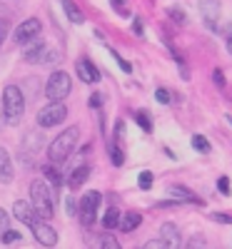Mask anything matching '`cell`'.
Instances as JSON below:
<instances>
[{
	"label": "cell",
	"instance_id": "cell-27",
	"mask_svg": "<svg viewBox=\"0 0 232 249\" xmlns=\"http://www.w3.org/2000/svg\"><path fill=\"white\" fill-rule=\"evenodd\" d=\"M20 237H23V234L15 232V230H10V227H8V230L3 232V237H0V242H3V244H13V242H18Z\"/></svg>",
	"mask_w": 232,
	"mask_h": 249
},
{
	"label": "cell",
	"instance_id": "cell-28",
	"mask_svg": "<svg viewBox=\"0 0 232 249\" xmlns=\"http://www.w3.org/2000/svg\"><path fill=\"white\" fill-rule=\"evenodd\" d=\"M213 82L220 88V90H225V85H227V80H225V72L220 70V68H215L213 70Z\"/></svg>",
	"mask_w": 232,
	"mask_h": 249
},
{
	"label": "cell",
	"instance_id": "cell-4",
	"mask_svg": "<svg viewBox=\"0 0 232 249\" xmlns=\"http://www.w3.org/2000/svg\"><path fill=\"white\" fill-rule=\"evenodd\" d=\"M73 92V80L65 70H55L50 72L48 82H45V97L50 102H62L68 95Z\"/></svg>",
	"mask_w": 232,
	"mask_h": 249
},
{
	"label": "cell",
	"instance_id": "cell-38",
	"mask_svg": "<svg viewBox=\"0 0 232 249\" xmlns=\"http://www.w3.org/2000/svg\"><path fill=\"white\" fill-rule=\"evenodd\" d=\"M100 105H102V95H100V92H93V97H90V107L97 110Z\"/></svg>",
	"mask_w": 232,
	"mask_h": 249
},
{
	"label": "cell",
	"instance_id": "cell-29",
	"mask_svg": "<svg viewBox=\"0 0 232 249\" xmlns=\"http://www.w3.org/2000/svg\"><path fill=\"white\" fill-rule=\"evenodd\" d=\"M110 53H113V57L117 60V65H120L122 72H133V65H130V62L125 60V57H120V53H115V50H110Z\"/></svg>",
	"mask_w": 232,
	"mask_h": 249
},
{
	"label": "cell",
	"instance_id": "cell-21",
	"mask_svg": "<svg viewBox=\"0 0 232 249\" xmlns=\"http://www.w3.org/2000/svg\"><path fill=\"white\" fill-rule=\"evenodd\" d=\"M43 172H45V179L55 187V190H58V187L62 184V175L58 172V167H55V164H45V167H43Z\"/></svg>",
	"mask_w": 232,
	"mask_h": 249
},
{
	"label": "cell",
	"instance_id": "cell-19",
	"mask_svg": "<svg viewBox=\"0 0 232 249\" xmlns=\"http://www.w3.org/2000/svg\"><path fill=\"white\" fill-rule=\"evenodd\" d=\"M117 222H120V210H117V207H108L105 214H102V227H105V230H115Z\"/></svg>",
	"mask_w": 232,
	"mask_h": 249
},
{
	"label": "cell",
	"instance_id": "cell-33",
	"mask_svg": "<svg viewBox=\"0 0 232 249\" xmlns=\"http://www.w3.org/2000/svg\"><path fill=\"white\" fill-rule=\"evenodd\" d=\"M110 5H113L120 15H130V13H128V3H125V0H110Z\"/></svg>",
	"mask_w": 232,
	"mask_h": 249
},
{
	"label": "cell",
	"instance_id": "cell-20",
	"mask_svg": "<svg viewBox=\"0 0 232 249\" xmlns=\"http://www.w3.org/2000/svg\"><path fill=\"white\" fill-rule=\"evenodd\" d=\"M135 120H137L140 130H142L145 135H153V117H150V112H147V110H137V112H135Z\"/></svg>",
	"mask_w": 232,
	"mask_h": 249
},
{
	"label": "cell",
	"instance_id": "cell-40",
	"mask_svg": "<svg viewBox=\"0 0 232 249\" xmlns=\"http://www.w3.org/2000/svg\"><path fill=\"white\" fill-rule=\"evenodd\" d=\"M133 33H135L137 37L142 35V20H140V18H137V20H135V23H133Z\"/></svg>",
	"mask_w": 232,
	"mask_h": 249
},
{
	"label": "cell",
	"instance_id": "cell-3",
	"mask_svg": "<svg viewBox=\"0 0 232 249\" xmlns=\"http://www.w3.org/2000/svg\"><path fill=\"white\" fill-rule=\"evenodd\" d=\"M25 112V95L18 85H5L3 90V117L5 122L15 124Z\"/></svg>",
	"mask_w": 232,
	"mask_h": 249
},
{
	"label": "cell",
	"instance_id": "cell-32",
	"mask_svg": "<svg viewBox=\"0 0 232 249\" xmlns=\"http://www.w3.org/2000/svg\"><path fill=\"white\" fill-rule=\"evenodd\" d=\"M100 247H110V249H120V242H117L115 237H110V234H105V237L100 239Z\"/></svg>",
	"mask_w": 232,
	"mask_h": 249
},
{
	"label": "cell",
	"instance_id": "cell-7",
	"mask_svg": "<svg viewBox=\"0 0 232 249\" xmlns=\"http://www.w3.org/2000/svg\"><path fill=\"white\" fill-rule=\"evenodd\" d=\"M40 33H43V23H40L38 18H28L25 23H20L18 28H15V43L18 45H28V43H33V40H38L40 37Z\"/></svg>",
	"mask_w": 232,
	"mask_h": 249
},
{
	"label": "cell",
	"instance_id": "cell-8",
	"mask_svg": "<svg viewBox=\"0 0 232 249\" xmlns=\"http://www.w3.org/2000/svg\"><path fill=\"white\" fill-rule=\"evenodd\" d=\"M28 227L33 230V237L38 239V244H43V247H55L58 244V232L48 224V219H35Z\"/></svg>",
	"mask_w": 232,
	"mask_h": 249
},
{
	"label": "cell",
	"instance_id": "cell-12",
	"mask_svg": "<svg viewBox=\"0 0 232 249\" xmlns=\"http://www.w3.org/2000/svg\"><path fill=\"white\" fill-rule=\"evenodd\" d=\"M23 57H25V62H30V65H38V62H45V57H48V45L43 43V40H38L35 45H28V48H25Z\"/></svg>",
	"mask_w": 232,
	"mask_h": 249
},
{
	"label": "cell",
	"instance_id": "cell-15",
	"mask_svg": "<svg viewBox=\"0 0 232 249\" xmlns=\"http://www.w3.org/2000/svg\"><path fill=\"white\" fill-rule=\"evenodd\" d=\"M90 172H93V170L88 167V164H80V167H75V170L70 172V177H68V187H70V190H80V187L90 179Z\"/></svg>",
	"mask_w": 232,
	"mask_h": 249
},
{
	"label": "cell",
	"instance_id": "cell-11",
	"mask_svg": "<svg viewBox=\"0 0 232 249\" xmlns=\"http://www.w3.org/2000/svg\"><path fill=\"white\" fill-rule=\"evenodd\" d=\"M13 217H15L18 222H23V224H33V222L38 219L33 204L25 202V199H15V202H13Z\"/></svg>",
	"mask_w": 232,
	"mask_h": 249
},
{
	"label": "cell",
	"instance_id": "cell-22",
	"mask_svg": "<svg viewBox=\"0 0 232 249\" xmlns=\"http://www.w3.org/2000/svg\"><path fill=\"white\" fill-rule=\"evenodd\" d=\"M165 13H167V18H170V20H175L177 25H185V23H187V15H185V10H182V8H177V5H170Z\"/></svg>",
	"mask_w": 232,
	"mask_h": 249
},
{
	"label": "cell",
	"instance_id": "cell-43",
	"mask_svg": "<svg viewBox=\"0 0 232 249\" xmlns=\"http://www.w3.org/2000/svg\"><path fill=\"white\" fill-rule=\"evenodd\" d=\"M227 120H230V124H232V117H227Z\"/></svg>",
	"mask_w": 232,
	"mask_h": 249
},
{
	"label": "cell",
	"instance_id": "cell-41",
	"mask_svg": "<svg viewBox=\"0 0 232 249\" xmlns=\"http://www.w3.org/2000/svg\"><path fill=\"white\" fill-rule=\"evenodd\" d=\"M205 244V239H200V237H195L193 242H190V247H202Z\"/></svg>",
	"mask_w": 232,
	"mask_h": 249
},
{
	"label": "cell",
	"instance_id": "cell-23",
	"mask_svg": "<svg viewBox=\"0 0 232 249\" xmlns=\"http://www.w3.org/2000/svg\"><path fill=\"white\" fill-rule=\"evenodd\" d=\"M153 182H155V177H153L150 170H142V172L137 175V187H140V190H145V192L153 187Z\"/></svg>",
	"mask_w": 232,
	"mask_h": 249
},
{
	"label": "cell",
	"instance_id": "cell-34",
	"mask_svg": "<svg viewBox=\"0 0 232 249\" xmlns=\"http://www.w3.org/2000/svg\"><path fill=\"white\" fill-rule=\"evenodd\" d=\"M215 222H220V224H232V214H222V212H213L210 214Z\"/></svg>",
	"mask_w": 232,
	"mask_h": 249
},
{
	"label": "cell",
	"instance_id": "cell-26",
	"mask_svg": "<svg viewBox=\"0 0 232 249\" xmlns=\"http://www.w3.org/2000/svg\"><path fill=\"white\" fill-rule=\"evenodd\" d=\"M155 100L162 102V105H170L173 102V90H167V88H157L155 90Z\"/></svg>",
	"mask_w": 232,
	"mask_h": 249
},
{
	"label": "cell",
	"instance_id": "cell-24",
	"mask_svg": "<svg viewBox=\"0 0 232 249\" xmlns=\"http://www.w3.org/2000/svg\"><path fill=\"white\" fill-rule=\"evenodd\" d=\"M110 160H113V164H115V167H120V164L125 162V152L120 150V144L113 140L110 142Z\"/></svg>",
	"mask_w": 232,
	"mask_h": 249
},
{
	"label": "cell",
	"instance_id": "cell-25",
	"mask_svg": "<svg viewBox=\"0 0 232 249\" xmlns=\"http://www.w3.org/2000/svg\"><path fill=\"white\" fill-rule=\"evenodd\" d=\"M193 147H195L200 155H207L210 150H213V144L207 142V137H202V135H195V137H193Z\"/></svg>",
	"mask_w": 232,
	"mask_h": 249
},
{
	"label": "cell",
	"instance_id": "cell-14",
	"mask_svg": "<svg viewBox=\"0 0 232 249\" xmlns=\"http://www.w3.org/2000/svg\"><path fill=\"white\" fill-rule=\"evenodd\" d=\"M15 177V167H13V160L8 155L5 147H0V182L3 184H10Z\"/></svg>",
	"mask_w": 232,
	"mask_h": 249
},
{
	"label": "cell",
	"instance_id": "cell-10",
	"mask_svg": "<svg viewBox=\"0 0 232 249\" xmlns=\"http://www.w3.org/2000/svg\"><path fill=\"white\" fill-rule=\"evenodd\" d=\"M200 10H202V20L210 30H217V20H220V0H200Z\"/></svg>",
	"mask_w": 232,
	"mask_h": 249
},
{
	"label": "cell",
	"instance_id": "cell-1",
	"mask_svg": "<svg viewBox=\"0 0 232 249\" xmlns=\"http://www.w3.org/2000/svg\"><path fill=\"white\" fill-rule=\"evenodd\" d=\"M30 204L40 219H53L55 214V192L45 179L30 182Z\"/></svg>",
	"mask_w": 232,
	"mask_h": 249
},
{
	"label": "cell",
	"instance_id": "cell-35",
	"mask_svg": "<svg viewBox=\"0 0 232 249\" xmlns=\"http://www.w3.org/2000/svg\"><path fill=\"white\" fill-rule=\"evenodd\" d=\"M217 190H220V195H225V197L230 195V179H227V177H220V179H217Z\"/></svg>",
	"mask_w": 232,
	"mask_h": 249
},
{
	"label": "cell",
	"instance_id": "cell-5",
	"mask_svg": "<svg viewBox=\"0 0 232 249\" xmlns=\"http://www.w3.org/2000/svg\"><path fill=\"white\" fill-rule=\"evenodd\" d=\"M68 117V107L62 105V102H50V105L40 107L35 120H38V127L43 130H50V127H58V124H62Z\"/></svg>",
	"mask_w": 232,
	"mask_h": 249
},
{
	"label": "cell",
	"instance_id": "cell-30",
	"mask_svg": "<svg viewBox=\"0 0 232 249\" xmlns=\"http://www.w3.org/2000/svg\"><path fill=\"white\" fill-rule=\"evenodd\" d=\"M8 227H10V214L0 207V237H3V232L8 230Z\"/></svg>",
	"mask_w": 232,
	"mask_h": 249
},
{
	"label": "cell",
	"instance_id": "cell-16",
	"mask_svg": "<svg viewBox=\"0 0 232 249\" xmlns=\"http://www.w3.org/2000/svg\"><path fill=\"white\" fill-rule=\"evenodd\" d=\"M140 222H142V214L140 212H125V214H120L117 227H120L122 232H135L137 227H140Z\"/></svg>",
	"mask_w": 232,
	"mask_h": 249
},
{
	"label": "cell",
	"instance_id": "cell-2",
	"mask_svg": "<svg viewBox=\"0 0 232 249\" xmlns=\"http://www.w3.org/2000/svg\"><path fill=\"white\" fill-rule=\"evenodd\" d=\"M77 137H80V127L77 124H70L65 127V132H60L48 147V157L53 164H62L73 152H75V144H77Z\"/></svg>",
	"mask_w": 232,
	"mask_h": 249
},
{
	"label": "cell",
	"instance_id": "cell-42",
	"mask_svg": "<svg viewBox=\"0 0 232 249\" xmlns=\"http://www.w3.org/2000/svg\"><path fill=\"white\" fill-rule=\"evenodd\" d=\"M227 50H230V55H232V35H227Z\"/></svg>",
	"mask_w": 232,
	"mask_h": 249
},
{
	"label": "cell",
	"instance_id": "cell-18",
	"mask_svg": "<svg viewBox=\"0 0 232 249\" xmlns=\"http://www.w3.org/2000/svg\"><path fill=\"white\" fill-rule=\"evenodd\" d=\"M60 3H62V8H65V15H68V20H70V23H75V25L85 23V15L80 13V8L73 3V0H60Z\"/></svg>",
	"mask_w": 232,
	"mask_h": 249
},
{
	"label": "cell",
	"instance_id": "cell-9",
	"mask_svg": "<svg viewBox=\"0 0 232 249\" xmlns=\"http://www.w3.org/2000/svg\"><path fill=\"white\" fill-rule=\"evenodd\" d=\"M75 70H77V77L82 82H88V85H97V82L102 80V72L97 70V65H95L90 57H80L75 62Z\"/></svg>",
	"mask_w": 232,
	"mask_h": 249
},
{
	"label": "cell",
	"instance_id": "cell-37",
	"mask_svg": "<svg viewBox=\"0 0 232 249\" xmlns=\"http://www.w3.org/2000/svg\"><path fill=\"white\" fill-rule=\"evenodd\" d=\"M5 35H8V20L0 18V45L5 43Z\"/></svg>",
	"mask_w": 232,
	"mask_h": 249
},
{
	"label": "cell",
	"instance_id": "cell-17",
	"mask_svg": "<svg viewBox=\"0 0 232 249\" xmlns=\"http://www.w3.org/2000/svg\"><path fill=\"white\" fill-rule=\"evenodd\" d=\"M170 192H173V197H177V199H185V202H190V204H202V199L190 190V187H182V184H173L170 187Z\"/></svg>",
	"mask_w": 232,
	"mask_h": 249
},
{
	"label": "cell",
	"instance_id": "cell-39",
	"mask_svg": "<svg viewBox=\"0 0 232 249\" xmlns=\"http://www.w3.org/2000/svg\"><path fill=\"white\" fill-rule=\"evenodd\" d=\"M145 247H147V249H167V244H165L162 239H155V242H147Z\"/></svg>",
	"mask_w": 232,
	"mask_h": 249
},
{
	"label": "cell",
	"instance_id": "cell-36",
	"mask_svg": "<svg viewBox=\"0 0 232 249\" xmlns=\"http://www.w3.org/2000/svg\"><path fill=\"white\" fill-rule=\"evenodd\" d=\"M65 210H68V214H70V217H75V214H77V202H75L73 197H65Z\"/></svg>",
	"mask_w": 232,
	"mask_h": 249
},
{
	"label": "cell",
	"instance_id": "cell-6",
	"mask_svg": "<svg viewBox=\"0 0 232 249\" xmlns=\"http://www.w3.org/2000/svg\"><path fill=\"white\" fill-rule=\"evenodd\" d=\"M100 204H102V195L97 190H90L80 197V204H77V214H80V222L82 227H90L97 217V210H100Z\"/></svg>",
	"mask_w": 232,
	"mask_h": 249
},
{
	"label": "cell",
	"instance_id": "cell-13",
	"mask_svg": "<svg viewBox=\"0 0 232 249\" xmlns=\"http://www.w3.org/2000/svg\"><path fill=\"white\" fill-rule=\"evenodd\" d=\"M160 234H162V242L167 244V247H182V234H180V230H177V224H173V222H165L162 224V230H160Z\"/></svg>",
	"mask_w": 232,
	"mask_h": 249
},
{
	"label": "cell",
	"instance_id": "cell-31",
	"mask_svg": "<svg viewBox=\"0 0 232 249\" xmlns=\"http://www.w3.org/2000/svg\"><path fill=\"white\" fill-rule=\"evenodd\" d=\"M125 132H128V127H125V120H117L115 122V142H120L125 137Z\"/></svg>",
	"mask_w": 232,
	"mask_h": 249
}]
</instances>
